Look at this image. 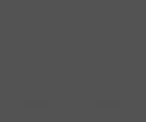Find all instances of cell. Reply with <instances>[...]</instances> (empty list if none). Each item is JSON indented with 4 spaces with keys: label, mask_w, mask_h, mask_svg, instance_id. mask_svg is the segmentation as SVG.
<instances>
[]
</instances>
